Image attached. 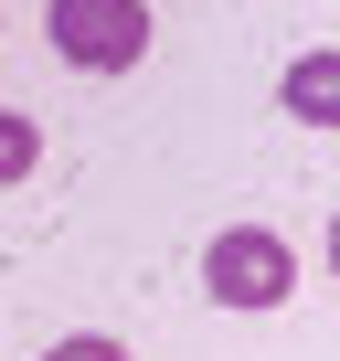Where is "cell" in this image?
<instances>
[{
    "label": "cell",
    "instance_id": "obj_5",
    "mask_svg": "<svg viewBox=\"0 0 340 361\" xmlns=\"http://www.w3.org/2000/svg\"><path fill=\"white\" fill-rule=\"evenodd\" d=\"M43 361H128V340H107V329H75V340H54Z\"/></svg>",
    "mask_w": 340,
    "mask_h": 361
},
{
    "label": "cell",
    "instance_id": "obj_2",
    "mask_svg": "<svg viewBox=\"0 0 340 361\" xmlns=\"http://www.w3.org/2000/svg\"><path fill=\"white\" fill-rule=\"evenodd\" d=\"M43 43L75 75H128L149 54V0H43Z\"/></svg>",
    "mask_w": 340,
    "mask_h": 361
},
{
    "label": "cell",
    "instance_id": "obj_1",
    "mask_svg": "<svg viewBox=\"0 0 340 361\" xmlns=\"http://www.w3.org/2000/svg\"><path fill=\"white\" fill-rule=\"evenodd\" d=\"M202 298L234 308V319L287 308V298H298V245H287L277 224H224V234L202 245Z\"/></svg>",
    "mask_w": 340,
    "mask_h": 361
},
{
    "label": "cell",
    "instance_id": "obj_4",
    "mask_svg": "<svg viewBox=\"0 0 340 361\" xmlns=\"http://www.w3.org/2000/svg\"><path fill=\"white\" fill-rule=\"evenodd\" d=\"M32 170H43V117L0 106V192H11V180H32Z\"/></svg>",
    "mask_w": 340,
    "mask_h": 361
},
{
    "label": "cell",
    "instance_id": "obj_3",
    "mask_svg": "<svg viewBox=\"0 0 340 361\" xmlns=\"http://www.w3.org/2000/svg\"><path fill=\"white\" fill-rule=\"evenodd\" d=\"M287 117H298V128H340V54H329V43L287 64Z\"/></svg>",
    "mask_w": 340,
    "mask_h": 361
}]
</instances>
